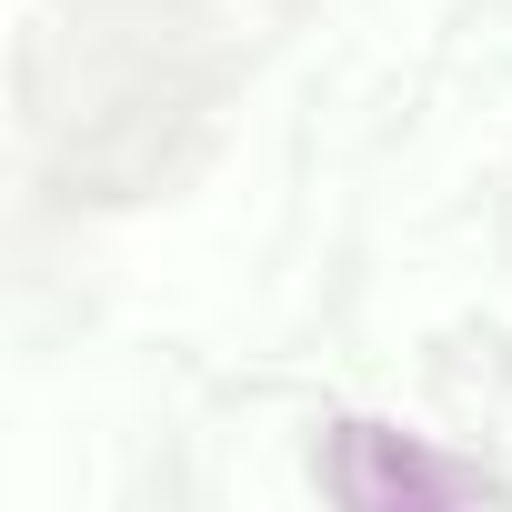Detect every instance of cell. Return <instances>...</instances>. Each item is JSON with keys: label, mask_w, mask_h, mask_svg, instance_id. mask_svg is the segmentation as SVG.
<instances>
[{"label": "cell", "mask_w": 512, "mask_h": 512, "mask_svg": "<svg viewBox=\"0 0 512 512\" xmlns=\"http://www.w3.org/2000/svg\"><path fill=\"white\" fill-rule=\"evenodd\" d=\"M322 492L352 502V512H432V502H482L492 482L452 452H432L422 432H392V422H332L322 442Z\"/></svg>", "instance_id": "cell-1"}]
</instances>
